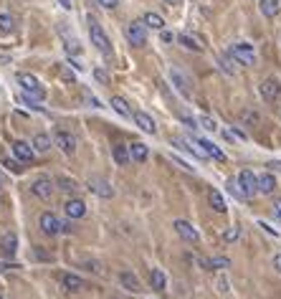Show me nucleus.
Instances as JSON below:
<instances>
[{
	"label": "nucleus",
	"instance_id": "obj_1",
	"mask_svg": "<svg viewBox=\"0 0 281 299\" xmlns=\"http://www.w3.org/2000/svg\"><path fill=\"white\" fill-rule=\"evenodd\" d=\"M228 56L233 61H238L241 66H253L256 64V54H253V46L251 43H233L228 48Z\"/></svg>",
	"mask_w": 281,
	"mask_h": 299
},
{
	"label": "nucleus",
	"instance_id": "obj_9",
	"mask_svg": "<svg viewBox=\"0 0 281 299\" xmlns=\"http://www.w3.org/2000/svg\"><path fill=\"white\" fill-rule=\"evenodd\" d=\"M64 213H66L69 218L79 221V218H84V216H86V203H84L81 198H71V201H66V206H64Z\"/></svg>",
	"mask_w": 281,
	"mask_h": 299
},
{
	"label": "nucleus",
	"instance_id": "obj_28",
	"mask_svg": "<svg viewBox=\"0 0 281 299\" xmlns=\"http://www.w3.org/2000/svg\"><path fill=\"white\" fill-rule=\"evenodd\" d=\"M89 188H91L97 195H102V198H112V195H114V190H112L107 183H99V180H89Z\"/></svg>",
	"mask_w": 281,
	"mask_h": 299
},
{
	"label": "nucleus",
	"instance_id": "obj_14",
	"mask_svg": "<svg viewBox=\"0 0 281 299\" xmlns=\"http://www.w3.org/2000/svg\"><path fill=\"white\" fill-rule=\"evenodd\" d=\"M51 193H54V183L46 178V175H41V178H36L33 180V195H38V198H51Z\"/></svg>",
	"mask_w": 281,
	"mask_h": 299
},
{
	"label": "nucleus",
	"instance_id": "obj_30",
	"mask_svg": "<svg viewBox=\"0 0 281 299\" xmlns=\"http://www.w3.org/2000/svg\"><path fill=\"white\" fill-rule=\"evenodd\" d=\"M13 26H16L13 16H8V13H0V33H11V31H13Z\"/></svg>",
	"mask_w": 281,
	"mask_h": 299
},
{
	"label": "nucleus",
	"instance_id": "obj_48",
	"mask_svg": "<svg viewBox=\"0 0 281 299\" xmlns=\"http://www.w3.org/2000/svg\"><path fill=\"white\" fill-rule=\"evenodd\" d=\"M218 286H220V291H228V281L225 279H218Z\"/></svg>",
	"mask_w": 281,
	"mask_h": 299
},
{
	"label": "nucleus",
	"instance_id": "obj_42",
	"mask_svg": "<svg viewBox=\"0 0 281 299\" xmlns=\"http://www.w3.org/2000/svg\"><path fill=\"white\" fill-rule=\"evenodd\" d=\"M258 226H261V228H263V231H266V233H271V236H273V238H276V236H278V231H276V228H271V226H268V223H263V221H261V223H258Z\"/></svg>",
	"mask_w": 281,
	"mask_h": 299
},
{
	"label": "nucleus",
	"instance_id": "obj_7",
	"mask_svg": "<svg viewBox=\"0 0 281 299\" xmlns=\"http://www.w3.org/2000/svg\"><path fill=\"white\" fill-rule=\"evenodd\" d=\"M13 155H16V160H18V163H33L36 150H33V144H28V142L18 139V142H13Z\"/></svg>",
	"mask_w": 281,
	"mask_h": 299
},
{
	"label": "nucleus",
	"instance_id": "obj_21",
	"mask_svg": "<svg viewBox=\"0 0 281 299\" xmlns=\"http://www.w3.org/2000/svg\"><path fill=\"white\" fill-rule=\"evenodd\" d=\"M112 155H114V163H117V165H122V168L132 160V158H129V147H127V144H114Z\"/></svg>",
	"mask_w": 281,
	"mask_h": 299
},
{
	"label": "nucleus",
	"instance_id": "obj_49",
	"mask_svg": "<svg viewBox=\"0 0 281 299\" xmlns=\"http://www.w3.org/2000/svg\"><path fill=\"white\" fill-rule=\"evenodd\" d=\"M273 266L281 271V254H276V256H273Z\"/></svg>",
	"mask_w": 281,
	"mask_h": 299
},
{
	"label": "nucleus",
	"instance_id": "obj_31",
	"mask_svg": "<svg viewBox=\"0 0 281 299\" xmlns=\"http://www.w3.org/2000/svg\"><path fill=\"white\" fill-rule=\"evenodd\" d=\"M56 188H61V190H66V193H74V190H76V183L69 180V178H59V180H56Z\"/></svg>",
	"mask_w": 281,
	"mask_h": 299
},
{
	"label": "nucleus",
	"instance_id": "obj_16",
	"mask_svg": "<svg viewBox=\"0 0 281 299\" xmlns=\"http://www.w3.org/2000/svg\"><path fill=\"white\" fill-rule=\"evenodd\" d=\"M119 281H122L124 289H129V291H134V294L142 291V284H139V279H137L132 271H122V274H119Z\"/></svg>",
	"mask_w": 281,
	"mask_h": 299
},
{
	"label": "nucleus",
	"instance_id": "obj_34",
	"mask_svg": "<svg viewBox=\"0 0 281 299\" xmlns=\"http://www.w3.org/2000/svg\"><path fill=\"white\" fill-rule=\"evenodd\" d=\"M218 64H220V69H223L225 74H230V76L236 74V69L230 66V59H228V56H218Z\"/></svg>",
	"mask_w": 281,
	"mask_h": 299
},
{
	"label": "nucleus",
	"instance_id": "obj_15",
	"mask_svg": "<svg viewBox=\"0 0 281 299\" xmlns=\"http://www.w3.org/2000/svg\"><path fill=\"white\" fill-rule=\"evenodd\" d=\"M134 122H137V127H139L142 132H147V134H155V132H157V124H155V119H152L147 112H134Z\"/></svg>",
	"mask_w": 281,
	"mask_h": 299
},
{
	"label": "nucleus",
	"instance_id": "obj_11",
	"mask_svg": "<svg viewBox=\"0 0 281 299\" xmlns=\"http://www.w3.org/2000/svg\"><path fill=\"white\" fill-rule=\"evenodd\" d=\"M195 144L203 150V153L208 155V158H213V160H218V163H225V153L220 147H215L210 139H195Z\"/></svg>",
	"mask_w": 281,
	"mask_h": 299
},
{
	"label": "nucleus",
	"instance_id": "obj_18",
	"mask_svg": "<svg viewBox=\"0 0 281 299\" xmlns=\"http://www.w3.org/2000/svg\"><path fill=\"white\" fill-rule=\"evenodd\" d=\"M276 190V178L271 175V173H263L261 178H258V193H263V195H271Z\"/></svg>",
	"mask_w": 281,
	"mask_h": 299
},
{
	"label": "nucleus",
	"instance_id": "obj_5",
	"mask_svg": "<svg viewBox=\"0 0 281 299\" xmlns=\"http://www.w3.org/2000/svg\"><path fill=\"white\" fill-rule=\"evenodd\" d=\"M238 188L243 190L246 198H251V195L258 193V178H256L251 170H241V173H238Z\"/></svg>",
	"mask_w": 281,
	"mask_h": 299
},
{
	"label": "nucleus",
	"instance_id": "obj_25",
	"mask_svg": "<svg viewBox=\"0 0 281 299\" xmlns=\"http://www.w3.org/2000/svg\"><path fill=\"white\" fill-rule=\"evenodd\" d=\"M177 41H180L188 51H203V43H200L195 36H190V33H180V36H177Z\"/></svg>",
	"mask_w": 281,
	"mask_h": 299
},
{
	"label": "nucleus",
	"instance_id": "obj_38",
	"mask_svg": "<svg viewBox=\"0 0 281 299\" xmlns=\"http://www.w3.org/2000/svg\"><path fill=\"white\" fill-rule=\"evenodd\" d=\"M172 163H175V165H180V168H182V170H185V173H195V168H190V165H188V163H185V160H180V158H177V155H172Z\"/></svg>",
	"mask_w": 281,
	"mask_h": 299
},
{
	"label": "nucleus",
	"instance_id": "obj_23",
	"mask_svg": "<svg viewBox=\"0 0 281 299\" xmlns=\"http://www.w3.org/2000/svg\"><path fill=\"white\" fill-rule=\"evenodd\" d=\"M61 286H64V289H69V291H79V289L84 286V281H81V276L64 274V276H61Z\"/></svg>",
	"mask_w": 281,
	"mask_h": 299
},
{
	"label": "nucleus",
	"instance_id": "obj_24",
	"mask_svg": "<svg viewBox=\"0 0 281 299\" xmlns=\"http://www.w3.org/2000/svg\"><path fill=\"white\" fill-rule=\"evenodd\" d=\"M0 248H3V254H6V256H13V254H16V248H18L16 236H13V233H6L3 238H0Z\"/></svg>",
	"mask_w": 281,
	"mask_h": 299
},
{
	"label": "nucleus",
	"instance_id": "obj_20",
	"mask_svg": "<svg viewBox=\"0 0 281 299\" xmlns=\"http://www.w3.org/2000/svg\"><path fill=\"white\" fill-rule=\"evenodd\" d=\"M51 147H54V142H51V137L46 132H38L33 137V150H36V153H49Z\"/></svg>",
	"mask_w": 281,
	"mask_h": 299
},
{
	"label": "nucleus",
	"instance_id": "obj_43",
	"mask_svg": "<svg viewBox=\"0 0 281 299\" xmlns=\"http://www.w3.org/2000/svg\"><path fill=\"white\" fill-rule=\"evenodd\" d=\"M273 213H276V218L281 221V198H276V201H273Z\"/></svg>",
	"mask_w": 281,
	"mask_h": 299
},
{
	"label": "nucleus",
	"instance_id": "obj_45",
	"mask_svg": "<svg viewBox=\"0 0 281 299\" xmlns=\"http://www.w3.org/2000/svg\"><path fill=\"white\" fill-rule=\"evenodd\" d=\"M182 122H185L190 129H198V122H195V119H190V117H182Z\"/></svg>",
	"mask_w": 281,
	"mask_h": 299
},
{
	"label": "nucleus",
	"instance_id": "obj_2",
	"mask_svg": "<svg viewBox=\"0 0 281 299\" xmlns=\"http://www.w3.org/2000/svg\"><path fill=\"white\" fill-rule=\"evenodd\" d=\"M89 36H91V43H94L104 56H112V43H109L107 33L102 31V26H99L94 18H89Z\"/></svg>",
	"mask_w": 281,
	"mask_h": 299
},
{
	"label": "nucleus",
	"instance_id": "obj_17",
	"mask_svg": "<svg viewBox=\"0 0 281 299\" xmlns=\"http://www.w3.org/2000/svg\"><path fill=\"white\" fill-rule=\"evenodd\" d=\"M129 158H132L134 163H145V160L150 158V150H147V144H142V142H134V144H129Z\"/></svg>",
	"mask_w": 281,
	"mask_h": 299
},
{
	"label": "nucleus",
	"instance_id": "obj_8",
	"mask_svg": "<svg viewBox=\"0 0 281 299\" xmlns=\"http://www.w3.org/2000/svg\"><path fill=\"white\" fill-rule=\"evenodd\" d=\"M172 228H175V231H177V236H180L182 241H188V243H195V241L200 238V233H198V231H195L188 221H182V218H177V221L172 223Z\"/></svg>",
	"mask_w": 281,
	"mask_h": 299
},
{
	"label": "nucleus",
	"instance_id": "obj_53",
	"mask_svg": "<svg viewBox=\"0 0 281 299\" xmlns=\"http://www.w3.org/2000/svg\"><path fill=\"white\" fill-rule=\"evenodd\" d=\"M0 299H3V296H0Z\"/></svg>",
	"mask_w": 281,
	"mask_h": 299
},
{
	"label": "nucleus",
	"instance_id": "obj_51",
	"mask_svg": "<svg viewBox=\"0 0 281 299\" xmlns=\"http://www.w3.org/2000/svg\"><path fill=\"white\" fill-rule=\"evenodd\" d=\"M167 3H177V0H167Z\"/></svg>",
	"mask_w": 281,
	"mask_h": 299
},
{
	"label": "nucleus",
	"instance_id": "obj_36",
	"mask_svg": "<svg viewBox=\"0 0 281 299\" xmlns=\"http://www.w3.org/2000/svg\"><path fill=\"white\" fill-rule=\"evenodd\" d=\"M200 124H203V129H208V132H215V129H218V124H215L210 117H200Z\"/></svg>",
	"mask_w": 281,
	"mask_h": 299
},
{
	"label": "nucleus",
	"instance_id": "obj_12",
	"mask_svg": "<svg viewBox=\"0 0 281 299\" xmlns=\"http://www.w3.org/2000/svg\"><path fill=\"white\" fill-rule=\"evenodd\" d=\"M258 91H261V96H263L266 102H273V99H278L281 86H278V81H276V79H266V81H261Z\"/></svg>",
	"mask_w": 281,
	"mask_h": 299
},
{
	"label": "nucleus",
	"instance_id": "obj_40",
	"mask_svg": "<svg viewBox=\"0 0 281 299\" xmlns=\"http://www.w3.org/2000/svg\"><path fill=\"white\" fill-rule=\"evenodd\" d=\"M99 6H104V8H117L119 6V0H97Z\"/></svg>",
	"mask_w": 281,
	"mask_h": 299
},
{
	"label": "nucleus",
	"instance_id": "obj_22",
	"mask_svg": "<svg viewBox=\"0 0 281 299\" xmlns=\"http://www.w3.org/2000/svg\"><path fill=\"white\" fill-rule=\"evenodd\" d=\"M208 203H210V208H213L215 213H225V211H228V206H225V201H223V195H220L218 190H210V193H208Z\"/></svg>",
	"mask_w": 281,
	"mask_h": 299
},
{
	"label": "nucleus",
	"instance_id": "obj_52",
	"mask_svg": "<svg viewBox=\"0 0 281 299\" xmlns=\"http://www.w3.org/2000/svg\"><path fill=\"white\" fill-rule=\"evenodd\" d=\"M0 185H3V183H0Z\"/></svg>",
	"mask_w": 281,
	"mask_h": 299
},
{
	"label": "nucleus",
	"instance_id": "obj_35",
	"mask_svg": "<svg viewBox=\"0 0 281 299\" xmlns=\"http://www.w3.org/2000/svg\"><path fill=\"white\" fill-rule=\"evenodd\" d=\"M230 261L228 259H223V256H215V259H210V269H225Z\"/></svg>",
	"mask_w": 281,
	"mask_h": 299
},
{
	"label": "nucleus",
	"instance_id": "obj_50",
	"mask_svg": "<svg viewBox=\"0 0 281 299\" xmlns=\"http://www.w3.org/2000/svg\"><path fill=\"white\" fill-rule=\"evenodd\" d=\"M268 168H271V170H281V163H271Z\"/></svg>",
	"mask_w": 281,
	"mask_h": 299
},
{
	"label": "nucleus",
	"instance_id": "obj_39",
	"mask_svg": "<svg viewBox=\"0 0 281 299\" xmlns=\"http://www.w3.org/2000/svg\"><path fill=\"white\" fill-rule=\"evenodd\" d=\"M3 165H6L11 173H21V165H18L16 160H11V158H6V160H3Z\"/></svg>",
	"mask_w": 281,
	"mask_h": 299
},
{
	"label": "nucleus",
	"instance_id": "obj_46",
	"mask_svg": "<svg viewBox=\"0 0 281 299\" xmlns=\"http://www.w3.org/2000/svg\"><path fill=\"white\" fill-rule=\"evenodd\" d=\"M172 38H175L172 33H167V31H162V41H165V43H172Z\"/></svg>",
	"mask_w": 281,
	"mask_h": 299
},
{
	"label": "nucleus",
	"instance_id": "obj_3",
	"mask_svg": "<svg viewBox=\"0 0 281 299\" xmlns=\"http://www.w3.org/2000/svg\"><path fill=\"white\" fill-rule=\"evenodd\" d=\"M18 86H21V91L28 94V96H36V99H43V96H46L41 81H38L33 74H18Z\"/></svg>",
	"mask_w": 281,
	"mask_h": 299
},
{
	"label": "nucleus",
	"instance_id": "obj_44",
	"mask_svg": "<svg viewBox=\"0 0 281 299\" xmlns=\"http://www.w3.org/2000/svg\"><path fill=\"white\" fill-rule=\"evenodd\" d=\"M61 79H64V81H74V74H71L69 69H61Z\"/></svg>",
	"mask_w": 281,
	"mask_h": 299
},
{
	"label": "nucleus",
	"instance_id": "obj_33",
	"mask_svg": "<svg viewBox=\"0 0 281 299\" xmlns=\"http://www.w3.org/2000/svg\"><path fill=\"white\" fill-rule=\"evenodd\" d=\"M228 193H230L233 198H238V201H243V198H246V195H243V190L238 188V180H230V183H228Z\"/></svg>",
	"mask_w": 281,
	"mask_h": 299
},
{
	"label": "nucleus",
	"instance_id": "obj_10",
	"mask_svg": "<svg viewBox=\"0 0 281 299\" xmlns=\"http://www.w3.org/2000/svg\"><path fill=\"white\" fill-rule=\"evenodd\" d=\"M41 231L46 233V236H56V233H61V221L54 216V213H41Z\"/></svg>",
	"mask_w": 281,
	"mask_h": 299
},
{
	"label": "nucleus",
	"instance_id": "obj_19",
	"mask_svg": "<svg viewBox=\"0 0 281 299\" xmlns=\"http://www.w3.org/2000/svg\"><path fill=\"white\" fill-rule=\"evenodd\" d=\"M258 8H261V13H263L266 18H276L278 11H281L278 0H258Z\"/></svg>",
	"mask_w": 281,
	"mask_h": 299
},
{
	"label": "nucleus",
	"instance_id": "obj_47",
	"mask_svg": "<svg viewBox=\"0 0 281 299\" xmlns=\"http://www.w3.org/2000/svg\"><path fill=\"white\" fill-rule=\"evenodd\" d=\"M56 3H59L64 11H71V3H69V0H56Z\"/></svg>",
	"mask_w": 281,
	"mask_h": 299
},
{
	"label": "nucleus",
	"instance_id": "obj_37",
	"mask_svg": "<svg viewBox=\"0 0 281 299\" xmlns=\"http://www.w3.org/2000/svg\"><path fill=\"white\" fill-rule=\"evenodd\" d=\"M94 76H97V81H102V84H109V74H107L104 69H94Z\"/></svg>",
	"mask_w": 281,
	"mask_h": 299
},
{
	"label": "nucleus",
	"instance_id": "obj_13",
	"mask_svg": "<svg viewBox=\"0 0 281 299\" xmlns=\"http://www.w3.org/2000/svg\"><path fill=\"white\" fill-rule=\"evenodd\" d=\"M170 81H172V86H175L182 96H190V81H188L185 74H180L177 69H170Z\"/></svg>",
	"mask_w": 281,
	"mask_h": 299
},
{
	"label": "nucleus",
	"instance_id": "obj_32",
	"mask_svg": "<svg viewBox=\"0 0 281 299\" xmlns=\"http://www.w3.org/2000/svg\"><path fill=\"white\" fill-rule=\"evenodd\" d=\"M238 236H241V228H238V226H230V228H225V233H223V241H225V243H233Z\"/></svg>",
	"mask_w": 281,
	"mask_h": 299
},
{
	"label": "nucleus",
	"instance_id": "obj_6",
	"mask_svg": "<svg viewBox=\"0 0 281 299\" xmlns=\"http://www.w3.org/2000/svg\"><path fill=\"white\" fill-rule=\"evenodd\" d=\"M54 144H56L59 150H64L66 155H74V153H76V137L69 134V132H64V129H56V132H54Z\"/></svg>",
	"mask_w": 281,
	"mask_h": 299
},
{
	"label": "nucleus",
	"instance_id": "obj_4",
	"mask_svg": "<svg viewBox=\"0 0 281 299\" xmlns=\"http://www.w3.org/2000/svg\"><path fill=\"white\" fill-rule=\"evenodd\" d=\"M127 38L132 46H145L147 43V26L142 21H132L127 26Z\"/></svg>",
	"mask_w": 281,
	"mask_h": 299
},
{
	"label": "nucleus",
	"instance_id": "obj_26",
	"mask_svg": "<svg viewBox=\"0 0 281 299\" xmlns=\"http://www.w3.org/2000/svg\"><path fill=\"white\" fill-rule=\"evenodd\" d=\"M150 284H152V289H155V291H162V289H165L167 279H165L162 269H152V271H150Z\"/></svg>",
	"mask_w": 281,
	"mask_h": 299
},
{
	"label": "nucleus",
	"instance_id": "obj_41",
	"mask_svg": "<svg viewBox=\"0 0 281 299\" xmlns=\"http://www.w3.org/2000/svg\"><path fill=\"white\" fill-rule=\"evenodd\" d=\"M66 51H69V56H74V54H79V43H74V41H69V43H66Z\"/></svg>",
	"mask_w": 281,
	"mask_h": 299
},
{
	"label": "nucleus",
	"instance_id": "obj_27",
	"mask_svg": "<svg viewBox=\"0 0 281 299\" xmlns=\"http://www.w3.org/2000/svg\"><path fill=\"white\" fill-rule=\"evenodd\" d=\"M142 23H145L147 28H155V31H162V28H165V21H162L157 13H145Z\"/></svg>",
	"mask_w": 281,
	"mask_h": 299
},
{
	"label": "nucleus",
	"instance_id": "obj_29",
	"mask_svg": "<svg viewBox=\"0 0 281 299\" xmlns=\"http://www.w3.org/2000/svg\"><path fill=\"white\" fill-rule=\"evenodd\" d=\"M112 107H114V112H117V114H122V117H132L129 104H127L122 96H112Z\"/></svg>",
	"mask_w": 281,
	"mask_h": 299
}]
</instances>
